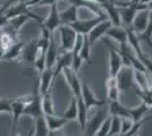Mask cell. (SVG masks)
<instances>
[{"label": "cell", "instance_id": "obj_1", "mask_svg": "<svg viewBox=\"0 0 152 136\" xmlns=\"http://www.w3.org/2000/svg\"><path fill=\"white\" fill-rule=\"evenodd\" d=\"M32 100V94H25V95H22L20 97H17L15 100H12V119H13V135H15V132H16V127H17V124L18 120L20 119V117L24 116V110H25L26 105L31 102Z\"/></svg>", "mask_w": 152, "mask_h": 136}, {"label": "cell", "instance_id": "obj_2", "mask_svg": "<svg viewBox=\"0 0 152 136\" xmlns=\"http://www.w3.org/2000/svg\"><path fill=\"white\" fill-rule=\"evenodd\" d=\"M108 117H109V112H108L107 105L99 108V110L96 111L94 116L88 119V123H86V126L83 130V133L89 136H95L98 129L100 128L102 123L107 119Z\"/></svg>", "mask_w": 152, "mask_h": 136}, {"label": "cell", "instance_id": "obj_3", "mask_svg": "<svg viewBox=\"0 0 152 136\" xmlns=\"http://www.w3.org/2000/svg\"><path fill=\"white\" fill-rule=\"evenodd\" d=\"M58 30L60 34V49L65 52H70L75 44L77 33L69 25H60Z\"/></svg>", "mask_w": 152, "mask_h": 136}, {"label": "cell", "instance_id": "obj_4", "mask_svg": "<svg viewBox=\"0 0 152 136\" xmlns=\"http://www.w3.org/2000/svg\"><path fill=\"white\" fill-rule=\"evenodd\" d=\"M108 20L107 15H103V16H94L93 18H89V20H76L75 23L70 24L69 26H72V27L75 30V32L77 33V34L88 35L99 23H101V22H103V20Z\"/></svg>", "mask_w": 152, "mask_h": 136}, {"label": "cell", "instance_id": "obj_5", "mask_svg": "<svg viewBox=\"0 0 152 136\" xmlns=\"http://www.w3.org/2000/svg\"><path fill=\"white\" fill-rule=\"evenodd\" d=\"M41 97L42 95L40 94V91H39V82H37L34 85L33 93H32L31 102L26 105L25 110H24V116H30L33 119H35L39 116L43 115L42 105H41Z\"/></svg>", "mask_w": 152, "mask_h": 136}, {"label": "cell", "instance_id": "obj_6", "mask_svg": "<svg viewBox=\"0 0 152 136\" xmlns=\"http://www.w3.org/2000/svg\"><path fill=\"white\" fill-rule=\"evenodd\" d=\"M106 44L109 47V77H116L118 71L123 67V59L117 48H115L107 39H104Z\"/></svg>", "mask_w": 152, "mask_h": 136}, {"label": "cell", "instance_id": "obj_7", "mask_svg": "<svg viewBox=\"0 0 152 136\" xmlns=\"http://www.w3.org/2000/svg\"><path fill=\"white\" fill-rule=\"evenodd\" d=\"M115 78H116V83H117L119 91L121 92L127 91L133 84L134 69L129 66H123Z\"/></svg>", "mask_w": 152, "mask_h": 136}, {"label": "cell", "instance_id": "obj_8", "mask_svg": "<svg viewBox=\"0 0 152 136\" xmlns=\"http://www.w3.org/2000/svg\"><path fill=\"white\" fill-rule=\"evenodd\" d=\"M82 100L88 110L92 109V108H101V107H104L107 104L106 101L98 99L96 95H95V93L91 90V87H90L89 85L86 84V83H83V82H82Z\"/></svg>", "mask_w": 152, "mask_h": 136}, {"label": "cell", "instance_id": "obj_9", "mask_svg": "<svg viewBox=\"0 0 152 136\" xmlns=\"http://www.w3.org/2000/svg\"><path fill=\"white\" fill-rule=\"evenodd\" d=\"M119 10V16H121V22L124 23L125 25H131L133 22L134 17L137 12L148 9L146 5L137 4L135 6H126V7H117Z\"/></svg>", "mask_w": 152, "mask_h": 136}, {"label": "cell", "instance_id": "obj_10", "mask_svg": "<svg viewBox=\"0 0 152 136\" xmlns=\"http://www.w3.org/2000/svg\"><path fill=\"white\" fill-rule=\"evenodd\" d=\"M39 55V38L31 40L27 44H24L22 50V58L27 64H34Z\"/></svg>", "mask_w": 152, "mask_h": 136}, {"label": "cell", "instance_id": "obj_11", "mask_svg": "<svg viewBox=\"0 0 152 136\" xmlns=\"http://www.w3.org/2000/svg\"><path fill=\"white\" fill-rule=\"evenodd\" d=\"M40 25H43L45 27H47L51 34H53V32L57 30L59 26L61 25L60 24V18H59V12H58L57 4L50 6L49 16L45 20H43V22Z\"/></svg>", "mask_w": 152, "mask_h": 136}, {"label": "cell", "instance_id": "obj_12", "mask_svg": "<svg viewBox=\"0 0 152 136\" xmlns=\"http://www.w3.org/2000/svg\"><path fill=\"white\" fill-rule=\"evenodd\" d=\"M110 26H113V24H111V22L109 20H103V22L99 23L98 25L95 26L94 28L86 35V36H88V40H89V42H90V45L93 47L98 40L101 39L103 35H106V32H107L108 28H109Z\"/></svg>", "mask_w": 152, "mask_h": 136}, {"label": "cell", "instance_id": "obj_13", "mask_svg": "<svg viewBox=\"0 0 152 136\" xmlns=\"http://www.w3.org/2000/svg\"><path fill=\"white\" fill-rule=\"evenodd\" d=\"M149 13L150 12L148 9H144V10H141V12L136 13L133 22H132V30L135 33L142 34L145 31L148 22H149Z\"/></svg>", "mask_w": 152, "mask_h": 136}, {"label": "cell", "instance_id": "obj_14", "mask_svg": "<svg viewBox=\"0 0 152 136\" xmlns=\"http://www.w3.org/2000/svg\"><path fill=\"white\" fill-rule=\"evenodd\" d=\"M58 59V47L56 44V41L53 38V34L51 35L50 42L48 45V49L45 52V69H51L56 65V61Z\"/></svg>", "mask_w": 152, "mask_h": 136}, {"label": "cell", "instance_id": "obj_15", "mask_svg": "<svg viewBox=\"0 0 152 136\" xmlns=\"http://www.w3.org/2000/svg\"><path fill=\"white\" fill-rule=\"evenodd\" d=\"M101 7H102V9H103V12H104V14L107 15L108 20L111 22L113 25L114 26H121V16H119V10H118V8L113 4L111 0H107Z\"/></svg>", "mask_w": 152, "mask_h": 136}, {"label": "cell", "instance_id": "obj_16", "mask_svg": "<svg viewBox=\"0 0 152 136\" xmlns=\"http://www.w3.org/2000/svg\"><path fill=\"white\" fill-rule=\"evenodd\" d=\"M28 20H37V22H39L40 24L43 22V20H42L40 16L31 13V14H28V15H19V16H16V17H14V18H12V20H9L8 25L10 26L12 28H14L16 32H18L19 30L24 26V24H25Z\"/></svg>", "mask_w": 152, "mask_h": 136}, {"label": "cell", "instance_id": "obj_17", "mask_svg": "<svg viewBox=\"0 0 152 136\" xmlns=\"http://www.w3.org/2000/svg\"><path fill=\"white\" fill-rule=\"evenodd\" d=\"M107 108L108 112H109V116L118 117V118H131L128 108H126L125 105H123L119 101H109Z\"/></svg>", "mask_w": 152, "mask_h": 136}, {"label": "cell", "instance_id": "obj_18", "mask_svg": "<svg viewBox=\"0 0 152 136\" xmlns=\"http://www.w3.org/2000/svg\"><path fill=\"white\" fill-rule=\"evenodd\" d=\"M53 68L51 69H45L40 74V94L43 95L45 94L49 90L52 89V82H53Z\"/></svg>", "mask_w": 152, "mask_h": 136}, {"label": "cell", "instance_id": "obj_19", "mask_svg": "<svg viewBox=\"0 0 152 136\" xmlns=\"http://www.w3.org/2000/svg\"><path fill=\"white\" fill-rule=\"evenodd\" d=\"M78 8L74 5H70L68 8L64 9L63 12H59V18H60V24L61 25H70L78 20V14H77Z\"/></svg>", "mask_w": 152, "mask_h": 136}, {"label": "cell", "instance_id": "obj_20", "mask_svg": "<svg viewBox=\"0 0 152 136\" xmlns=\"http://www.w3.org/2000/svg\"><path fill=\"white\" fill-rule=\"evenodd\" d=\"M72 5L76 6L77 8H86L91 13L95 14V16H103L106 15L102 7L94 1H85V0H68Z\"/></svg>", "mask_w": 152, "mask_h": 136}, {"label": "cell", "instance_id": "obj_21", "mask_svg": "<svg viewBox=\"0 0 152 136\" xmlns=\"http://www.w3.org/2000/svg\"><path fill=\"white\" fill-rule=\"evenodd\" d=\"M24 42L23 41H17V42H14L10 47H8L5 53L2 56L1 60H7V61H12V60H16L22 56V50H23V47H24Z\"/></svg>", "mask_w": 152, "mask_h": 136}, {"label": "cell", "instance_id": "obj_22", "mask_svg": "<svg viewBox=\"0 0 152 136\" xmlns=\"http://www.w3.org/2000/svg\"><path fill=\"white\" fill-rule=\"evenodd\" d=\"M106 35L110 39L115 40L119 44L127 42V30L123 26H110L106 32Z\"/></svg>", "mask_w": 152, "mask_h": 136}, {"label": "cell", "instance_id": "obj_23", "mask_svg": "<svg viewBox=\"0 0 152 136\" xmlns=\"http://www.w3.org/2000/svg\"><path fill=\"white\" fill-rule=\"evenodd\" d=\"M32 12L30 10V8L27 7L24 1H19L18 4L14 5V6L9 7L5 12V16H6L8 20H12L16 16H19V15H28L31 14Z\"/></svg>", "mask_w": 152, "mask_h": 136}, {"label": "cell", "instance_id": "obj_24", "mask_svg": "<svg viewBox=\"0 0 152 136\" xmlns=\"http://www.w3.org/2000/svg\"><path fill=\"white\" fill-rule=\"evenodd\" d=\"M72 52H64L61 56L58 57L56 65L53 67V77H57L64 68L72 66Z\"/></svg>", "mask_w": 152, "mask_h": 136}, {"label": "cell", "instance_id": "obj_25", "mask_svg": "<svg viewBox=\"0 0 152 136\" xmlns=\"http://www.w3.org/2000/svg\"><path fill=\"white\" fill-rule=\"evenodd\" d=\"M45 117L50 133H56L57 130H60L66 124L68 123V120H66L65 118L57 117L56 115H52V116H45Z\"/></svg>", "mask_w": 152, "mask_h": 136}, {"label": "cell", "instance_id": "obj_26", "mask_svg": "<svg viewBox=\"0 0 152 136\" xmlns=\"http://www.w3.org/2000/svg\"><path fill=\"white\" fill-rule=\"evenodd\" d=\"M107 86V97L109 101H119V95H121V91L117 86L116 83V78L109 77L106 82Z\"/></svg>", "mask_w": 152, "mask_h": 136}, {"label": "cell", "instance_id": "obj_27", "mask_svg": "<svg viewBox=\"0 0 152 136\" xmlns=\"http://www.w3.org/2000/svg\"><path fill=\"white\" fill-rule=\"evenodd\" d=\"M88 109L85 107V104L83 102L82 97L77 99V121H78V125L81 126V129L84 130L85 126H86V123H88Z\"/></svg>", "mask_w": 152, "mask_h": 136}, {"label": "cell", "instance_id": "obj_28", "mask_svg": "<svg viewBox=\"0 0 152 136\" xmlns=\"http://www.w3.org/2000/svg\"><path fill=\"white\" fill-rule=\"evenodd\" d=\"M34 136H48L49 135V128H48V125L45 121V115H41L38 118L34 119Z\"/></svg>", "mask_w": 152, "mask_h": 136}, {"label": "cell", "instance_id": "obj_29", "mask_svg": "<svg viewBox=\"0 0 152 136\" xmlns=\"http://www.w3.org/2000/svg\"><path fill=\"white\" fill-rule=\"evenodd\" d=\"M51 90L48 91L41 97L42 112H43V115H45V116H52V115H55V107H53V101H52V97H51Z\"/></svg>", "mask_w": 152, "mask_h": 136}, {"label": "cell", "instance_id": "obj_30", "mask_svg": "<svg viewBox=\"0 0 152 136\" xmlns=\"http://www.w3.org/2000/svg\"><path fill=\"white\" fill-rule=\"evenodd\" d=\"M128 110H129V115H131V118H132V120H133L134 123H136V121H140V120H142L143 119V116L146 115L149 110H150V107L145 103H142L137 105V107H134V108H128Z\"/></svg>", "mask_w": 152, "mask_h": 136}, {"label": "cell", "instance_id": "obj_31", "mask_svg": "<svg viewBox=\"0 0 152 136\" xmlns=\"http://www.w3.org/2000/svg\"><path fill=\"white\" fill-rule=\"evenodd\" d=\"M134 81L137 84V89L142 91H148L149 89V78H148V73L143 71H134Z\"/></svg>", "mask_w": 152, "mask_h": 136}, {"label": "cell", "instance_id": "obj_32", "mask_svg": "<svg viewBox=\"0 0 152 136\" xmlns=\"http://www.w3.org/2000/svg\"><path fill=\"white\" fill-rule=\"evenodd\" d=\"M61 117L65 118L66 120H68V121L77 119V99H76V97H72L68 108L64 111V113Z\"/></svg>", "mask_w": 152, "mask_h": 136}, {"label": "cell", "instance_id": "obj_33", "mask_svg": "<svg viewBox=\"0 0 152 136\" xmlns=\"http://www.w3.org/2000/svg\"><path fill=\"white\" fill-rule=\"evenodd\" d=\"M91 45H90V42L88 40V36L86 35H83V44L80 49V52H78V56L80 58L82 59L83 61H86L88 64H91V58H90V53H91Z\"/></svg>", "mask_w": 152, "mask_h": 136}, {"label": "cell", "instance_id": "obj_34", "mask_svg": "<svg viewBox=\"0 0 152 136\" xmlns=\"http://www.w3.org/2000/svg\"><path fill=\"white\" fill-rule=\"evenodd\" d=\"M70 90L73 92V97L78 99V97H82V82L78 77V74H74L73 77H72V81H70L69 85Z\"/></svg>", "mask_w": 152, "mask_h": 136}, {"label": "cell", "instance_id": "obj_35", "mask_svg": "<svg viewBox=\"0 0 152 136\" xmlns=\"http://www.w3.org/2000/svg\"><path fill=\"white\" fill-rule=\"evenodd\" d=\"M139 39L140 41H145L149 45H152V12L149 13V22H148L145 31L142 34H139Z\"/></svg>", "mask_w": 152, "mask_h": 136}, {"label": "cell", "instance_id": "obj_36", "mask_svg": "<svg viewBox=\"0 0 152 136\" xmlns=\"http://www.w3.org/2000/svg\"><path fill=\"white\" fill-rule=\"evenodd\" d=\"M116 135H121V118H118V117H111L110 129H109V135L108 136H116Z\"/></svg>", "mask_w": 152, "mask_h": 136}, {"label": "cell", "instance_id": "obj_37", "mask_svg": "<svg viewBox=\"0 0 152 136\" xmlns=\"http://www.w3.org/2000/svg\"><path fill=\"white\" fill-rule=\"evenodd\" d=\"M110 121H111V117L109 116L102 123V125L100 126V128L98 129L95 136H108L109 135V129H110Z\"/></svg>", "mask_w": 152, "mask_h": 136}, {"label": "cell", "instance_id": "obj_38", "mask_svg": "<svg viewBox=\"0 0 152 136\" xmlns=\"http://www.w3.org/2000/svg\"><path fill=\"white\" fill-rule=\"evenodd\" d=\"M33 65L35 67V69L39 71V74H41L45 69V55H40V56H38Z\"/></svg>", "mask_w": 152, "mask_h": 136}, {"label": "cell", "instance_id": "obj_39", "mask_svg": "<svg viewBox=\"0 0 152 136\" xmlns=\"http://www.w3.org/2000/svg\"><path fill=\"white\" fill-rule=\"evenodd\" d=\"M0 112H5L12 115V100L9 99H0Z\"/></svg>", "mask_w": 152, "mask_h": 136}, {"label": "cell", "instance_id": "obj_40", "mask_svg": "<svg viewBox=\"0 0 152 136\" xmlns=\"http://www.w3.org/2000/svg\"><path fill=\"white\" fill-rule=\"evenodd\" d=\"M134 121L131 118H121V135L125 134L133 126Z\"/></svg>", "mask_w": 152, "mask_h": 136}, {"label": "cell", "instance_id": "obj_41", "mask_svg": "<svg viewBox=\"0 0 152 136\" xmlns=\"http://www.w3.org/2000/svg\"><path fill=\"white\" fill-rule=\"evenodd\" d=\"M139 60L142 63V65L145 67L146 71H149L152 74V59L150 58V57H149L146 53H144V55H143V56H142Z\"/></svg>", "mask_w": 152, "mask_h": 136}, {"label": "cell", "instance_id": "obj_42", "mask_svg": "<svg viewBox=\"0 0 152 136\" xmlns=\"http://www.w3.org/2000/svg\"><path fill=\"white\" fill-rule=\"evenodd\" d=\"M59 0H41L37 6L42 7V6H52V5H56Z\"/></svg>", "mask_w": 152, "mask_h": 136}, {"label": "cell", "instance_id": "obj_43", "mask_svg": "<svg viewBox=\"0 0 152 136\" xmlns=\"http://www.w3.org/2000/svg\"><path fill=\"white\" fill-rule=\"evenodd\" d=\"M9 20L5 16V14H0V28H4L5 26L8 25Z\"/></svg>", "mask_w": 152, "mask_h": 136}, {"label": "cell", "instance_id": "obj_44", "mask_svg": "<svg viewBox=\"0 0 152 136\" xmlns=\"http://www.w3.org/2000/svg\"><path fill=\"white\" fill-rule=\"evenodd\" d=\"M40 1H41V0H30V1H27V2H25V4L27 5L28 8H31L32 6H37Z\"/></svg>", "mask_w": 152, "mask_h": 136}, {"label": "cell", "instance_id": "obj_45", "mask_svg": "<svg viewBox=\"0 0 152 136\" xmlns=\"http://www.w3.org/2000/svg\"><path fill=\"white\" fill-rule=\"evenodd\" d=\"M148 92H149V94L152 97V77H151V83L149 84V89H148Z\"/></svg>", "mask_w": 152, "mask_h": 136}, {"label": "cell", "instance_id": "obj_46", "mask_svg": "<svg viewBox=\"0 0 152 136\" xmlns=\"http://www.w3.org/2000/svg\"><path fill=\"white\" fill-rule=\"evenodd\" d=\"M149 1H150V0H140V4H142V5H148Z\"/></svg>", "mask_w": 152, "mask_h": 136}, {"label": "cell", "instance_id": "obj_47", "mask_svg": "<svg viewBox=\"0 0 152 136\" xmlns=\"http://www.w3.org/2000/svg\"><path fill=\"white\" fill-rule=\"evenodd\" d=\"M48 136H56V135H55V133H49V135Z\"/></svg>", "mask_w": 152, "mask_h": 136}, {"label": "cell", "instance_id": "obj_48", "mask_svg": "<svg viewBox=\"0 0 152 136\" xmlns=\"http://www.w3.org/2000/svg\"><path fill=\"white\" fill-rule=\"evenodd\" d=\"M83 136H89V135H86V134H83Z\"/></svg>", "mask_w": 152, "mask_h": 136}, {"label": "cell", "instance_id": "obj_49", "mask_svg": "<svg viewBox=\"0 0 152 136\" xmlns=\"http://www.w3.org/2000/svg\"><path fill=\"white\" fill-rule=\"evenodd\" d=\"M133 136H139V134H135V135H133Z\"/></svg>", "mask_w": 152, "mask_h": 136}, {"label": "cell", "instance_id": "obj_50", "mask_svg": "<svg viewBox=\"0 0 152 136\" xmlns=\"http://www.w3.org/2000/svg\"><path fill=\"white\" fill-rule=\"evenodd\" d=\"M20 1H24V2H25V1H26V0H20Z\"/></svg>", "mask_w": 152, "mask_h": 136}, {"label": "cell", "instance_id": "obj_51", "mask_svg": "<svg viewBox=\"0 0 152 136\" xmlns=\"http://www.w3.org/2000/svg\"><path fill=\"white\" fill-rule=\"evenodd\" d=\"M27 1H30V0H26V1H25V2H27Z\"/></svg>", "mask_w": 152, "mask_h": 136}]
</instances>
